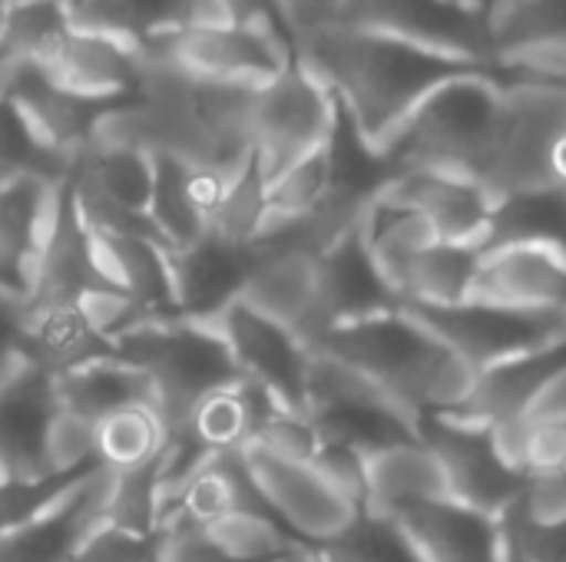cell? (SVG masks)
I'll return each mask as SVG.
<instances>
[{"mask_svg":"<svg viewBox=\"0 0 566 562\" xmlns=\"http://www.w3.org/2000/svg\"><path fill=\"white\" fill-rule=\"evenodd\" d=\"M315 553L325 562H421L405 530L371 510H361L345 533L315 547Z\"/></svg>","mask_w":566,"mask_h":562,"instance_id":"cell-32","label":"cell"},{"mask_svg":"<svg viewBox=\"0 0 566 562\" xmlns=\"http://www.w3.org/2000/svg\"><path fill=\"white\" fill-rule=\"evenodd\" d=\"M501 123L484 189L501 202L557 189L554 159L566 139V83L501 79Z\"/></svg>","mask_w":566,"mask_h":562,"instance_id":"cell-5","label":"cell"},{"mask_svg":"<svg viewBox=\"0 0 566 562\" xmlns=\"http://www.w3.org/2000/svg\"><path fill=\"white\" fill-rule=\"evenodd\" d=\"M103 464H86L80 470L66 474H50L40 480H17V477H0V537L36 520L46 513L60 497H66L76 484H83L90 474H96Z\"/></svg>","mask_w":566,"mask_h":562,"instance_id":"cell-34","label":"cell"},{"mask_svg":"<svg viewBox=\"0 0 566 562\" xmlns=\"http://www.w3.org/2000/svg\"><path fill=\"white\" fill-rule=\"evenodd\" d=\"M471 298L537 311H566V252L551 245L488 248Z\"/></svg>","mask_w":566,"mask_h":562,"instance_id":"cell-20","label":"cell"},{"mask_svg":"<svg viewBox=\"0 0 566 562\" xmlns=\"http://www.w3.org/2000/svg\"><path fill=\"white\" fill-rule=\"evenodd\" d=\"M265 215H269V182L262 179V172L252 159V166L229 182V189L212 215L209 232H216L229 242H239V245H252Z\"/></svg>","mask_w":566,"mask_h":562,"instance_id":"cell-35","label":"cell"},{"mask_svg":"<svg viewBox=\"0 0 566 562\" xmlns=\"http://www.w3.org/2000/svg\"><path fill=\"white\" fill-rule=\"evenodd\" d=\"M53 391H56L60 411H66L93 427L116 411H126L136 404L153 407L149 378L119 358H106V361L86 364L80 371H70L63 378H53Z\"/></svg>","mask_w":566,"mask_h":562,"instance_id":"cell-26","label":"cell"},{"mask_svg":"<svg viewBox=\"0 0 566 562\" xmlns=\"http://www.w3.org/2000/svg\"><path fill=\"white\" fill-rule=\"evenodd\" d=\"M90 255L96 278L133 295L159 318H179L169 278V252L139 235L90 232Z\"/></svg>","mask_w":566,"mask_h":562,"instance_id":"cell-24","label":"cell"},{"mask_svg":"<svg viewBox=\"0 0 566 562\" xmlns=\"http://www.w3.org/2000/svg\"><path fill=\"white\" fill-rule=\"evenodd\" d=\"M212 325L226 338L242 378L259 381L285 407L308 414L305 411V381H308L312 351L295 331H289L285 325L249 308L242 298L235 305H229Z\"/></svg>","mask_w":566,"mask_h":562,"instance_id":"cell-12","label":"cell"},{"mask_svg":"<svg viewBox=\"0 0 566 562\" xmlns=\"http://www.w3.org/2000/svg\"><path fill=\"white\" fill-rule=\"evenodd\" d=\"M451 3L468 7V10H474V13H481V17H488V7H491V0H451Z\"/></svg>","mask_w":566,"mask_h":562,"instance_id":"cell-42","label":"cell"},{"mask_svg":"<svg viewBox=\"0 0 566 562\" xmlns=\"http://www.w3.org/2000/svg\"><path fill=\"white\" fill-rule=\"evenodd\" d=\"M385 192L418 209L444 242L484 248L497 205V199L484 189V182L454 172L411 169V172H398Z\"/></svg>","mask_w":566,"mask_h":562,"instance_id":"cell-15","label":"cell"},{"mask_svg":"<svg viewBox=\"0 0 566 562\" xmlns=\"http://www.w3.org/2000/svg\"><path fill=\"white\" fill-rule=\"evenodd\" d=\"M418 441L434 454L454 503L494 520L517 503L527 477L507 460L491 427H478L448 414H421Z\"/></svg>","mask_w":566,"mask_h":562,"instance_id":"cell-9","label":"cell"},{"mask_svg":"<svg viewBox=\"0 0 566 562\" xmlns=\"http://www.w3.org/2000/svg\"><path fill=\"white\" fill-rule=\"evenodd\" d=\"M401 298L385 278L378 258L371 255L361 225L335 242L318 258V315L322 335L338 325L365 321L385 311H398ZM318 335V338H322Z\"/></svg>","mask_w":566,"mask_h":562,"instance_id":"cell-14","label":"cell"},{"mask_svg":"<svg viewBox=\"0 0 566 562\" xmlns=\"http://www.w3.org/2000/svg\"><path fill=\"white\" fill-rule=\"evenodd\" d=\"M156 562H232L212 537L186 517H169L156 533Z\"/></svg>","mask_w":566,"mask_h":562,"instance_id":"cell-39","label":"cell"},{"mask_svg":"<svg viewBox=\"0 0 566 562\" xmlns=\"http://www.w3.org/2000/svg\"><path fill=\"white\" fill-rule=\"evenodd\" d=\"M504 83L494 70L464 73L438 86L398 129V136L381 152L398 172L431 169L454 172L468 179H484L497 123H501Z\"/></svg>","mask_w":566,"mask_h":562,"instance_id":"cell-3","label":"cell"},{"mask_svg":"<svg viewBox=\"0 0 566 562\" xmlns=\"http://www.w3.org/2000/svg\"><path fill=\"white\" fill-rule=\"evenodd\" d=\"M335 23L388 33L448 56L491 66L488 17L451 0H342Z\"/></svg>","mask_w":566,"mask_h":562,"instance_id":"cell-10","label":"cell"},{"mask_svg":"<svg viewBox=\"0 0 566 562\" xmlns=\"http://www.w3.org/2000/svg\"><path fill=\"white\" fill-rule=\"evenodd\" d=\"M551 43H566V0H514L491 20V66Z\"/></svg>","mask_w":566,"mask_h":562,"instance_id":"cell-30","label":"cell"},{"mask_svg":"<svg viewBox=\"0 0 566 562\" xmlns=\"http://www.w3.org/2000/svg\"><path fill=\"white\" fill-rule=\"evenodd\" d=\"M501 245H551L566 252V189L501 199L494 205L484 252Z\"/></svg>","mask_w":566,"mask_h":562,"instance_id":"cell-28","label":"cell"},{"mask_svg":"<svg viewBox=\"0 0 566 562\" xmlns=\"http://www.w3.org/2000/svg\"><path fill=\"white\" fill-rule=\"evenodd\" d=\"M338 99L302 63L259 86L252 109V146L262 179L272 185L302 159L322 152L338 126Z\"/></svg>","mask_w":566,"mask_h":562,"instance_id":"cell-7","label":"cell"},{"mask_svg":"<svg viewBox=\"0 0 566 562\" xmlns=\"http://www.w3.org/2000/svg\"><path fill=\"white\" fill-rule=\"evenodd\" d=\"M166 441L169 434L149 404L116 411L93 427V454L113 474L153 464L166 450Z\"/></svg>","mask_w":566,"mask_h":562,"instance_id":"cell-29","label":"cell"},{"mask_svg":"<svg viewBox=\"0 0 566 562\" xmlns=\"http://www.w3.org/2000/svg\"><path fill=\"white\" fill-rule=\"evenodd\" d=\"M348 500H355L361 510H365V500H368V474H365V457L348 450V447H338V444H322L318 457L312 460Z\"/></svg>","mask_w":566,"mask_h":562,"instance_id":"cell-40","label":"cell"},{"mask_svg":"<svg viewBox=\"0 0 566 562\" xmlns=\"http://www.w3.org/2000/svg\"><path fill=\"white\" fill-rule=\"evenodd\" d=\"M166 258H169L176 315L206 325H212L229 305L242 298L245 282L259 265L252 245L229 242L216 232H209L189 248L169 252Z\"/></svg>","mask_w":566,"mask_h":562,"instance_id":"cell-13","label":"cell"},{"mask_svg":"<svg viewBox=\"0 0 566 562\" xmlns=\"http://www.w3.org/2000/svg\"><path fill=\"white\" fill-rule=\"evenodd\" d=\"M43 73L83 103H116L136 96L139 86V50L86 30H66L56 53L46 60Z\"/></svg>","mask_w":566,"mask_h":562,"instance_id":"cell-16","label":"cell"},{"mask_svg":"<svg viewBox=\"0 0 566 562\" xmlns=\"http://www.w3.org/2000/svg\"><path fill=\"white\" fill-rule=\"evenodd\" d=\"M20 354L30 368L63 378L86 364L116 358V348L86 321L80 305H50L23 311Z\"/></svg>","mask_w":566,"mask_h":562,"instance_id":"cell-23","label":"cell"},{"mask_svg":"<svg viewBox=\"0 0 566 562\" xmlns=\"http://www.w3.org/2000/svg\"><path fill=\"white\" fill-rule=\"evenodd\" d=\"M391 520L405 530L421 562H504L501 523L451 497L411 503Z\"/></svg>","mask_w":566,"mask_h":562,"instance_id":"cell-18","label":"cell"},{"mask_svg":"<svg viewBox=\"0 0 566 562\" xmlns=\"http://www.w3.org/2000/svg\"><path fill=\"white\" fill-rule=\"evenodd\" d=\"M242 301L265 318L295 331L305 344L322 335L318 315V258L265 255L245 282Z\"/></svg>","mask_w":566,"mask_h":562,"instance_id":"cell-22","label":"cell"},{"mask_svg":"<svg viewBox=\"0 0 566 562\" xmlns=\"http://www.w3.org/2000/svg\"><path fill=\"white\" fill-rule=\"evenodd\" d=\"M206 533L232 562H279L289 553L308 550L285 523L262 513H232Z\"/></svg>","mask_w":566,"mask_h":562,"instance_id":"cell-33","label":"cell"},{"mask_svg":"<svg viewBox=\"0 0 566 562\" xmlns=\"http://www.w3.org/2000/svg\"><path fill=\"white\" fill-rule=\"evenodd\" d=\"M113 470L99 467L36 520L0 537V562H70L83 537L103 520Z\"/></svg>","mask_w":566,"mask_h":562,"instance_id":"cell-17","label":"cell"},{"mask_svg":"<svg viewBox=\"0 0 566 562\" xmlns=\"http://www.w3.org/2000/svg\"><path fill=\"white\" fill-rule=\"evenodd\" d=\"M365 474H368L365 510H371V513L395 517L398 510H405L411 503L448 497L441 467L421 441L401 444V447H391L385 454L368 457Z\"/></svg>","mask_w":566,"mask_h":562,"instance_id":"cell-27","label":"cell"},{"mask_svg":"<svg viewBox=\"0 0 566 562\" xmlns=\"http://www.w3.org/2000/svg\"><path fill=\"white\" fill-rule=\"evenodd\" d=\"M484 248L434 242L424 252L395 265L385 278L391 282L401 305H458L471 298Z\"/></svg>","mask_w":566,"mask_h":562,"instance_id":"cell-25","label":"cell"},{"mask_svg":"<svg viewBox=\"0 0 566 562\" xmlns=\"http://www.w3.org/2000/svg\"><path fill=\"white\" fill-rule=\"evenodd\" d=\"M56 407L53 378L30 364L0 388V477H50L46 434Z\"/></svg>","mask_w":566,"mask_h":562,"instance_id":"cell-19","label":"cell"},{"mask_svg":"<svg viewBox=\"0 0 566 562\" xmlns=\"http://www.w3.org/2000/svg\"><path fill=\"white\" fill-rule=\"evenodd\" d=\"M202 83L265 86L295 63V43L279 17H252L235 26H186L143 43Z\"/></svg>","mask_w":566,"mask_h":562,"instance_id":"cell-6","label":"cell"},{"mask_svg":"<svg viewBox=\"0 0 566 562\" xmlns=\"http://www.w3.org/2000/svg\"><path fill=\"white\" fill-rule=\"evenodd\" d=\"M259 450H269L275 457L285 460H298V464H312L322 450V437L312 424L308 414L292 411V407H279L259 431L255 444Z\"/></svg>","mask_w":566,"mask_h":562,"instance_id":"cell-36","label":"cell"},{"mask_svg":"<svg viewBox=\"0 0 566 562\" xmlns=\"http://www.w3.org/2000/svg\"><path fill=\"white\" fill-rule=\"evenodd\" d=\"M279 562H325L315 550H298V553H289V556H282Z\"/></svg>","mask_w":566,"mask_h":562,"instance_id":"cell-41","label":"cell"},{"mask_svg":"<svg viewBox=\"0 0 566 562\" xmlns=\"http://www.w3.org/2000/svg\"><path fill=\"white\" fill-rule=\"evenodd\" d=\"M116 358L149 378L153 411L166 434L186 431L202 397L242 378L219 328L186 318H163L129 331L116 341Z\"/></svg>","mask_w":566,"mask_h":562,"instance_id":"cell-4","label":"cell"},{"mask_svg":"<svg viewBox=\"0 0 566 562\" xmlns=\"http://www.w3.org/2000/svg\"><path fill=\"white\" fill-rule=\"evenodd\" d=\"M159 460L163 454L146 467L113 474L103 523L126 530L133 537H156L163 530L166 503H163V487H159Z\"/></svg>","mask_w":566,"mask_h":562,"instance_id":"cell-31","label":"cell"},{"mask_svg":"<svg viewBox=\"0 0 566 562\" xmlns=\"http://www.w3.org/2000/svg\"><path fill=\"white\" fill-rule=\"evenodd\" d=\"M566 371V341L551 344L544 351L514 358L507 364H497L491 371L478 374V384L471 397L451 411L448 417L478 424V427H504L527 414V407L541 397V391Z\"/></svg>","mask_w":566,"mask_h":562,"instance_id":"cell-21","label":"cell"},{"mask_svg":"<svg viewBox=\"0 0 566 562\" xmlns=\"http://www.w3.org/2000/svg\"><path fill=\"white\" fill-rule=\"evenodd\" d=\"M70 562H156V537H133L99 520Z\"/></svg>","mask_w":566,"mask_h":562,"instance_id":"cell-37","label":"cell"},{"mask_svg":"<svg viewBox=\"0 0 566 562\" xmlns=\"http://www.w3.org/2000/svg\"><path fill=\"white\" fill-rule=\"evenodd\" d=\"M295 63L328 86L358 136L385 152L408 116L444 83L491 70L388 33L332 23L295 40Z\"/></svg>","mask_w":566,"mask_h":562,"instance_id":"cell-1","label":"cell"},{"mask_svg":"<svg viewBox=\"0 0 566 562\" xmlns=\"http://www.w3.org/2000/svg\"><path fill=\"white\" fill-rule=\"evenodd\" d=\"M514 510L537 527H566V470L527 474Z\"/></svg>","mask_w":566,"mask_h":562,"instance_id":"cell-38","label":"cell"},{"mask_svg":"<svg viewBox=\"0 0 566 562\" xmlns=\"http://www.w3.org/2000/svg\"><path fill=\"white\" fill-rule=\"evenodd\" d=\"M308 351L345 361L415 417L458 411L478 384V371L405 308L328 328Z\"/></svg>","mask_w":566,"mask_h":562,"instance_id":"cell-2","label":"cell"},{"mask_svg":"<svg viewBox=\"0 0 566 562\" xmlns=\"http://www.w3.org/2000/svg\"><path fill=\"white\" fill-rule=\"evenodd\" d=\"M245 464L269 507L308 550L345 533L361 513V507L348 500L315 464L285 460L259 447H245Z\"/></svg>","mask_w":566,"mask_h":562,"instance_id":"cell-11","label":"cell"},{"mask_svg":"<svg viewBox=\"0 0 566 562\" xmlns=\"http://www.w3.org/2000/svg\"><path fill=\"white\" fill-rule=\"evenodd\" d=\"M401 308L428 325L444 344H451L478 374L566 341V311L514 308L481 298H464L458 305Z\"/></svg>","mask_w":566,"mask_h":562,"instance_id":"cell-8","label":"cell"}]
</instances>
